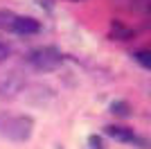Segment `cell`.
<instances>
[{
  "mask_svg": "<svg viewBox=\"0 0 151 149\" xmlns=\"http://www.w3.org/2000/svg\"><path fill=\"white\" fill-rule=\"evenodd\" d=\"M32 131H34V120L29 115H12V113L0 115V136L12 142L29 140Z\"/></svg>",
  "mask_w": 151,
  "mask_h": 149,
  "instance_id": "cell-1",
  "label": "cell"
},
{
  "mask_svg": "<svg viewBox=\"0 0 151 149\" xmlns=\"http://www.w3.org/2000/svg\"><path fill=\"white\" fill-rule=\"evenodd\" d=\"M0 32H12L18 36H29V34H38L41 25L38 20L29 18V16H18L14 12H0Z\"/></svg>",
  "mask_w": 151,
  "mask_h": 149,
  "instance_id": "cell-2",
  "label": "cell"
},
{
  "mask_svg": "<svg viewBox=\"0 0 151 149\" xmlns=\"http://www.w3.org/2000/svg\"><path fill=\"white\" fill-rule=\"evenodd\" d=\"M29 63L41 72H50V70H57L63 63V54L57 48H38L29 54Z\"/></svg>",
  "mask_w": 151,
  "mask_h": 149,
  "instance_id": "cell-3",
  "label": "cell"
},
{
  "mask_svg": "<svg viewBox=\"0 0 151 149\" xmlns=\"http://www.w3.org/2000/svg\"><path fill=\"white\" fill-rule=\"evenodd\" d=\"M104 133L115 140H122V142H138V136L133 133V129H126V127H115V124H108Z\"/></svg>",
  "mask_w": 151,
  "mask_h": 149,
  "instance_id": "cell-4",
  "label": "cell"
},
{
  "mask_svg": "<svg viewBox=\"0 0 151 149\" xmlns=\"http://www.w3.org/2000/svg\"><path fill=\"white\" fill-rule=\"evenodd\" d=\"M113 32H115V38H122V41H124V38H129V36L133 34L131 30H124L120 23H113Z\"/></svg>",
  "mask_w": 151,
  "mask_h": 149,
  "instance_id": "cell-5",
  "label": "cell"
},
{
  "mask_svg": "<svg viewBox=\"0 0 151 149\" xmlns=\"http://www.w3.org/2000/svg\"><path fill=\"white\" fill-rule=\"evenodd\" d=\"M111 111L117 113V115H126V113H129V104H124V102H117V104L111 106Z\"/></svg>",
  "mask_w": 151,
  "mask_h": 149,
  "instance_id": "cell-6",
  "label": "cell"
},
{
  "mask_svg": "<svg viewBox=\"0 0 151 149\" xmlns=\"http://www.w3.org/2000/svg\"><path fill=\"white\" fill-rule=\"evenodd\" d=\"M147 56H149V52H145V50H142V52H138V54H135V59H138V61L142 63L145 68H149V66H151V61L147 59Z\"/></svg>",
  "mask_w": 151,
  "mask_h": 149,
  "instance_id": "cell-7",
  "label": "cell"
},
{
  "mask_svg": "<svg viewBox=\"0 0 151 149\" xmlns=\"http://www.w3.org/2000/svg\"><path fill=\"white\" fill-rule=\"evenodd\" d=\"M9 52H12V50H9V45L0 41V63H2V61L7 59V56H9Z\"/></svg>",
  "mask_w": 151,
  "mask_h": 149,
  "instance_id": "cell-8",
  "label": "cell"
},
{
  "mask_svg": "<svg viewBox=\"0 0 151 149\" xmlns=\"http://www.w3.org/2000/svg\"><path fill=\"white\" fill-rule=\"evenodd\" d=\"M90 142L95 145V149H101V140H99V138H95V136H93V138H90Z\"/></svg>",
  "mask_w": 151,
  "mask_h": 149,
  "instance_id": "cell-9",
  "label": "cell"
},
{
  "mask_svg": "<svg viewBox=\"0 0 151 149\" xmlns=\"http://www.w3.org/2000/svg\"><path fill=\"white\" fill-rule=\"evenodd\" d=\"M77 2H79V0H77Z\"/></svg>",
  "mask_w": 151,
  "mask_h": 149,
  "instance_id": "cell-10",
  "label": "cell"
}]
</instances>
